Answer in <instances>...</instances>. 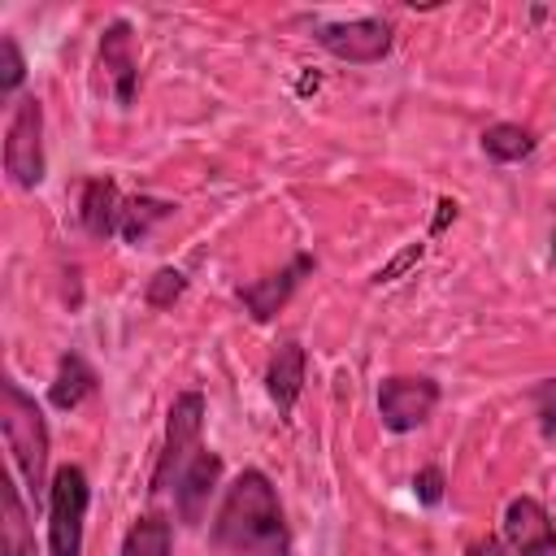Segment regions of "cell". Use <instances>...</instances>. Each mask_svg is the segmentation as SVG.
Wrapping results in <instances>:
<instances>
[{"label": "cell", "instance_id": "obj_7", "mask_svg": "<svg viewBox=\"0 0 556 556\" xmlns=\"http://www.w3.org/2000/svg\"><path fill=\"white\" fill-rule=\"evenodd\" d=\"M443 387L430 374H391L378 387V421L391 434H413L439 408Z\"/></svg>", "mask_w": 556, "mask_h": 556}, {"label": "cell", "instance_id": "obj_15", "mask_svg": "<svg viewBox=\"0 0 556 556\" xmlns=\"http://www.w3.org/2000/svg\"><path fill=\"white\" fill-rule=\"evenodd\" d=\"M0 556H39L35 526L26 513V500L13 482H4V521H0Z\"/></svg>", "mask_w": 556, "mask_h": 556}, {"label": "cell", "instance_id": "obj_4", "mask_svg": "<svg viewBox=\"0 0 556 556\" xmlns=\"http://www.w3.org/2000/svg\"><path fill=\"white\" fill-rule=\"evenodd\" d=\"M48 556H83V526L91 508V482L83 465H56L48 486Z\"/></svg>", "mask_w": 556, "mask_h": 556}, {"label": "cell", "instance_id": "obj_3", "mask_svg": "<svg viewBox=\"0 0 556 556\" xmlns=\"http://www.w3.org/2000/svg\"><path fill=\"white\" fill-rule=\"evenodd\" d=\"M204 417H208V400L204 391H178L169 413H165V443L156 452L152 478H148V495H161L178 482V473L191 465V456L204 447Z\"/></svg>", "mask_w": 556, "mask_h": 556}, {"label": "cell", "instance_id": "obj_9", "mask_svg": "<svg viewBox=\"0 0 556 556\" xmlns=\"http://www.w3.org/2000/svg\"><path fill=\"white\" fill-rule=\"evenodd\" d=\"M313 269H317V256H313V252H295L282 269H274V274H265V278L239 287V304L248 308L252 321H274V317L282 313V304L295 295V287H300Z\"/></svg>", "mask_w": 556, "mask_h": 556}, {"label": "cell", "instance_id": "obj_6", "mask_svg": "<svg viewBox=\"0 0 556 556\" xmlns=\"http://www.w3.org/2000/svg\"><path fill=\"white\" fill-rule=\"evenodd\" d=\"M313 39L321 52H330L343 65H378L382 56H391L395 26L369 13V17H348V22H317Z\"/></svg>", "mask_w": 556, "mask_h": 556}, {"label": "cell", "instance_id": "obj_16", "mask_svg": "<svg viewBox=\"0 0 556 556\" xmlns=\"http://www.w3.org/2000/svg\"><path fill=\"white\" fill-rule=\"evenodd\" d=\"M117 556H174V521L165 513H143L130 521Z\"/></svg>", "mask_w": 556, "mask_h": 556}, {"label": "cell", "instance_id": "obj_2", "mask_svg": "<svg viewBox=\"0 0 556 556\" xmlns=\"http://www.w3.org/2000/svg\"><path fill=\"white\" fill-rule=\"evenodd\" d=\"M0 430H4L9 460H13L17 478H22V486L30 491L35 508L48 504V486H52V473H48V452H52L48 417L35 404V395L22 391V382H13V378L0 382Z\"/></svg>", "mask_w": 556, "mask_h": 556}, {"label": "cell", "instance_id": "obj_19", "mask_svg": "<svg viewBox=\"0 0 556 556\" xmlns=\"http://www.w3.org/2000/svg\"><path fill=\"white\" fill-rule=\"evenodd\" d=\"M182 291H187V274L174 269V265H161V269L143 282V304H148V308H174V304L182 300Z\"/></svg>", "mask_w": 556, "mask_h": 556}, {"label": "cell", "instance_id": "obj_1", "mask_svg": "<svg viewBox=\"0 0 556 556\" xmlns=\"http://www.w3.org/2000/svg\"><path fill=\"white\" fill-rule=\"evenodd\" d=\"M208 543L226 556H291L282 500L265 469H243L230 478L208 526Z\"/></svg>", "mask_w": 556, "mask_h": 556}, {"label": "cell", "instance_id": "obj_22", "mask_svg": "<svg viewBox=\"0 0 556 556\" xmlns=\"http://www.w3.org/2000/svg\"><path fill=\"white\" fill-rule=\"evenodd\" d=\"M413 495H417L421 508H439L443 495H447V473H443V465H421V469L413 473Z\"/></svg>", "mask_w": 556, "mask_h": 556}, {"label": "cell", "instance_id": "obj_24", "mask_svg": "<svg viewBox=\"0 0 556 556\" xmlns=\"http://www.w3.org/2000/svg\"><path fill=\"white\" fill-rule=\"evenodd\" d=\"M439 213H434V222H430V239H439L443 230H447V222H456V200H447V195H439V204H434Z\"/></svg>", "mask_w": 556, "mask_h": 556}, {"label": "cell", "instance_id": "obj_11", "mask_svg": "<svg viewBox=\"0 0 556 556\" xmlns=\"http://www.w3.org/2000/svg\"><path fill=\"white\" fill-rule=\"evenodd\" d=\"M304 374H308V352L300 339H282L265 365V395L269 404L278 408L282 421H291L295 404H300V391H304Z\"/></svg>", "mask_w": 556, "mask_h": 556}, {"label": "cell", "instance_id": "obj_14", "mask_svg": "<svg viewBox=\"0 0 556 556\" xmlns=\"http://www.w3.org/2000/svg\"><path fill=\"white\" fill-rule=\"evenodd\" d=\"M100 391V374L78 356V352H61L56 361V374L48 382V404L56 413H74L83 400H91Z\"/></svg>", "mask_w": 556, "mask_h": 556}, {"label": "cell", "instance_id": "obj_5", "mask_svg": "<svg viewBox=\"0 0 556 556\" xmlns=\"http://www.w3.org/2000/svg\"><path fill=\"white\" fill-rule=\"evenodd\" d=\"M4 174L17 191H35L48 174L43 156V104L39 96H17L4 126Z\"/></svg>", "mask_w": 556, "mask_h": 556}, {"label": "cell", "instance_id": "obj_17", "mask_svg": "<svg viewBox=\"0 0 556 556\" xmlns=\"http://www.w3.org/2000/svg\"><path fill=\"white\" fill-rule=\"evenodd\" d=\"M478 143H482V152H486L495 165H517V161H526V156L539 148L534 130L521 126V122H491Z\"/></svg>", "mask_w": 556, "mask_h": 556}, {"label": "cell", "instance_id": "obj_18", "mask_svg": "<svg viewBox=\"0 0 556 556\" xmlns=\"http://www.w3.org/2000/svg\"><path fill=\"white\" fill-rule=\"evenodd\" d=\"M174 200H161V195H126V208H122V230H117V239H126V243H143L148 235H152V226H161L165 217H174Z\"/></svg>", "mask_w": 556, "mask_h": 556}, {"label": "cell", "instance_id": "obj_12", "mask_svg": "<svg viewBox=\"0 0 556 556\" xmlns=\"http://www.w3.org/2000/svg\"><path fill=\"white\" fill-rule=\"evenodd\" d=\"M217 482H222V456L208 452V447H200L191 456V465L174 482V508H178V521L182 526H200L204 521V508H208Z\"/></svg>", "mask_w": 556, "mask_h": 556}, {"label": "cell", "instance_id": "obj_10", "mask_svg": "<svg viewBox=\"0 0 556 556\" xmlns=\"http://www.w3.org/2000/svg\"><path fill=\"white\" fill-rule=\"evenodd\" d=\"M100 70L113 87V104L130 109L139 96V61H135V26L126 17H113L100 30Z\"/></svg>", "mask_w": 556, "mask_h": 556}, {"label": "cell", "instance_id": "obj_13", "mask_svg": "<svg viewBox=\"0 0 556 556\" xmlns=\"http://www.w3.org/2000/svg\"><path fill=\"white\" fill-rule=\"evenodd\" d=\"M122 208H126V195L117 191L113 178H104V174L83 178V187H78V226L91 239H113L122 230Z\"/></svg>", "mask_w": 556, "mask_h": 556}, {"label": "cell", "instance_id": "obj_8", "mask_svg": "<svg viewBox=\"0 0 556 556\" xmlns=\"http://www.w3.org/2000/svg\"><path fill=\"white\" fill-rule=\"evenodd\" d=\"M500 534L517 556H556V526L552 513L534 495H513L500 517Z\"/></svg>", "mask_w": 556, "mask_h": 556}, {"label": "cell", "instance_id": "obj_23", "mask_svg": "<svg viewBox=\"0 0 556 556\" xmlns=\"http://www.w3.org/2000/svg\"><path fill=\"white\" fill-rule=\"evenodd\" d=\"M530 400H534L539 434H543V439H556V378H543V382L530 391Z\"/></svg>", "mask_w": 556, "mask_h": 556}, {"label": "cell", "instance_id": "obj_21", "mask_svg": "<svg viewBox=\"0 0 556 556\" xmlns=\"http://www.w3.org/2000/svg\"><path fill=\"white\" fill-rule=\"evenodd\" d=\"M421 256H426V239H413V243H404V248H400V252H395V256H391L382 269H374V278H369V282H374V287L400 282V278H404V274H408V269H413Z\"/></svg>", "mask_w": 556, "mask_h": 556}, {"label": "cell", "instance_id": "obj_20", "mask_svg": "<svg viewBox=\"0 0 556 556\" xmlns=\"http://www.w3.org/2000/svg\"><path fill=\"white\" fill-rule=\"evenodd\" d=\"M22 83H26V56H22L17 39L4 35V39H0V96L13 100V96L22 91Z\"/></svg>", "mask_w": 556, "mask_h": 556}]
</instances>
